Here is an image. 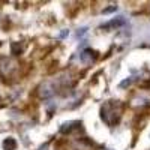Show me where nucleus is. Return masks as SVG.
<instances>
[{"instance_id": "obj_2", "label": "nucleus", "mask_w": 150, "mask_h": 150, "mask_svg": "<svg viewBox=\"0 0 150 150\" xmlns=\"http://www.w3.org/2000/svg\"><path fill=\"white\" fill-rule=\"evenodd\" d=\"M125 23H126L125 17H117V18H112V20H110L108 23L102 24L101 29H114V27H116V29H119V27L125 26Z\"/></svg>"}, {"instance_id": "obj_4", "label": "nucleus", "mask_w": 150, "mask_h": 150, "mask_svg": "<svg viewBox=\"0 0 150 150\" xmlns=\"http://www.w3.org/2000/svg\"><path fill=\"white\" fill-rule=\"evenodd\" d=\"M3 147H5L6 150H15L17 143H15V140H14V138H8V140H5V141H3Z\"/></svg>"}, {"instance_id": "obj_1", "label": "nucleus", "mask_w": 150, "mask_h": 150, "mask_svg": "<svg viewBox=\"0 0 150 150\" xmlns=\"http://www.w3.org/2000/svg\"><path fill=\"white\" fill-rule=\"evenodd\" d=\"M122 111H123V107L120 101H107L104 102L101 108V119L108 126H114V125L119 123L122 117Z\"/></svg>"}, {"instance_id": "obj_3", "label": "nucleus", "mask_w": 150, "mask_h": 150, "mask_svg": "<svg viewBox=\"0 0 150 150\" xmlns=\"http://www.w3.org/2000/svg\"><path fill=\"white\" fill-rule=\"evenodd\" d=\"M95 59H96V53L92 51V50H89V48L80 53V60L83 62L84 65H90V63H93Z\"/></svg>"}]
</instances>
